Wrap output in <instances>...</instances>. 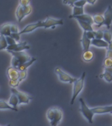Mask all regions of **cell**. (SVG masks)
I'll return each instance as SVG.
<instances>
[{"label": "cell", "instance_id": "obj_30", "mask_svg": "<svg viewBox=\"0 0 112 126\" xmlns=\"http://www.w3.org/2000/svg\"><path fill=\"white\" fill-rule=\"evenodd\" d=\"M103 64L105 66V68H112V59L109 58H106L104 59Z\"/></svg>", "mask_w": 112, "mask_h": 126}, {"label": "cell", "instance_id": "obj_14", "mask_svg": "<svg viewBox=\"0 0 112 126\" xmlns=\"http://www.w3.org/2000/svg\"><path fill=\"white\" fill-rule=\"evenodd\" d=\"M74 18L77 19V20H81V21L86 22H88L90 24L92 25L93 24V20H92V16L89 15L88 14H83V15H81L77 16H75Z\"/></svg>", "mask_w": 112, "mask_h": 126}, {"label": "cell", "instance_id": "obj_12", "mask_svg": "<svg viewBox=\"0 0 112 126\" xmlns=\"http://www.w3.org/2000/svg\"><path fill=\"white\" fill-rule=\"evenodd\" d=\"M81 44H82L83 51H88L89 48H90V40L86 37V34H85V32H83V33L82 37L81 39Z\"/></svg>", "mask_w": 112, "mask_h": 126}, {"label": "cell", "instance_id": "obj_19", "mask_svg": "<svg viewBox=\"0 0 112 126\" xmlns=\"http://www.w3.org/2000/svg\"><path fill=\"white\" fill-rule=\"evenodd\" d=\"M8 104H9L10 106H12L13 108H16V109H18L16 107H17V105L18 104V99L17 96H16L15 94L12 93V94L11 95L9 98V102H8Z\"/></svg>", "mask_w": 112, "mask_h": 126}, {"label": "cell", "instance_id": "obj_16", "mask_svg": "<svg viewBox=\"0 0 112 126\" xmlns=\"http://www.w3.org/2000/svg\"><path fill=\"white\" fill-rule=\"evenodd\" d=\"M10 26L11 24L6 23L0 26V35L4 36H9L11 34L10 31Z\"/></svg>", "mask_w": 112, "mask_h": 126}, {"label": "cell", "instance_id": "obj_40", "mask_svg": "<svg viewBox=\"0 0 112 126\" xmlns=\"http://www.w3.org/2000/svg\"><path fill=\"white\" fill-rule=\"evenodd\" d=\"M96 1H86V3H89L90 4H94Z\"/></svg>", "mask_w": 112, "mask_h": 126}, {"label": "cell", "instance_id": "obj_38", "mask_svg": "<svg viewBox=\"0 0 112 126\" xmlns=\"http://www.w3.org/2000/svg\"><path fill=\"white\" fill-rule=\"evenodd\" d=\"M30 1H26V0H20L19 1L20 6L21 7H26V6L29 5Z\"/></svg>", "mask_w": 112, "mask_h": 126}, {"label": "cell", "instance_id": "obj_20", "mask_svg": "<svg viewBox=\"0 0 112 126\" xmlns=\"http://www.w3.org/2000/svg\"><path fill=\"white\" fill-rule=\"evenodd\" d=\"M16 18H17L18 21L19 22H20L22 21V20L25 17L26 15L24 14V12L22 7L20 5L18 7V8L16 9Z\"/></svg>", "mask_w": 112, "mask_h": 126}, {"label": "cell", "instance_id": "obj_11", "mask_svg": "<svg viewBox=\"0 0 112 126\" xmlns=\"http://www.w3.org/2000/svg\"><path fill=\"white\" fill-rule=\"evenodd\" d=\"M112 68H105L103 74L100 75V78H104L108 82H112Z\"/></svg>", "mask_w": 112, "mask_h": 126}, {"label": "cell", "instance_id": "obj_29", "mask_svg": "<svg viewBox=\"0 0 112 126\" xmlns=\"http://www.w3.org/2000/svg\"><path fill=\"white\" fill-rule=\"evenodd\" d=\"M26 76H27V70L20 71V72H19L18 80L19 81V82L20 83L22 81L24 80V79L26 78Z\"/></svg>", "mask_w": 112, "mask_h": 126}, {"label": "cell", "instance_id": "obj_27", "mask_svg": "<svg viewBox=\"0 0 112 126\" xmlns=\"http://www.w3.org/2000/svg\"><path fill=\"white\" fill-rule=\"evenodd\" d=\"M86 3V0H79V1H74L72 2V7H83V6Z\"/></svg>", "mask_w": 112, "mask_h": 126}, {"label": "cell", "instance_id": "obj_5", "mask_svg": "<svg viewBox=\"0 0 112 126\" xmlns=\"http://www.w3.org/2000/svg\"><path fill=\"white\" fill-rule=\"evenodd\" d=\"M12 93H13L17 96L18 99V104H28L30 100L32 99V97L28 95L25 93L22 92L16 89L15 88L11 89Z\"/></svg>", "mask_w": 112, "mask_h": 126}, {"label": "cell", "instance_id": "obj_24", "mask_svg": "<svg viewBox=\"0 0 112 126\" xmlns=\"http://www.w3.org/2000/svg\"><path fill=\"white\" fill-rule=\"evenodd\" d=\"M0 109H3V110H14V111H16V112H17L18 111V109L13 108L12 106H11L9 104H8L7 102L2 100H0Z\"/></svg>", "mask_w": 112, "mask_h": 126}, {"label": "cell", "instance_id": "obj_34", "mask_svg": "<svg viewBox=\"0 0 112 126\" xmlns=\"http://www.w3.org/2000/svg\"><path fill=\"white\" fill-rule=\"evenodd\" d=\"M24 10V14H25L26 16L28 15L29 14L31 13V11H32V8L30 5H27L26 6V7H22Z\"/></svg>", "mask_w": 112, "mask_h": 126}, {"label": "cell", "instance_id": "obj_10", "mask_svg": "<svg viewBox=\"0 0 112 126\" xmlns=\"http://www.w3.org/2000/svg\"><path fill=\"white\" fill-rule=\"evenodd\" d=\"M92 112L95 114H106V113H111L112 111V106H102V107H94V108H90Z\"/></svg>", "mask_w": 112, "mask_h": 126}, {"label": "cell", "instance_id": "obj_35", "mask_svg": "<svg viewBox=\"0 0 112 126\" xmlns=\"http://www.w3.org/2000/svg\"><path fill=\"white\" fill-rule=\"evenodd\" d=\"M10 31H11V33H17V32H19L17 26L14 24H11V26H10Z\"/></svg>", "mask_w": 112, "mask_h": 126}, {"label": "cell", "instance_id": "obj_9", "mask_svg": "<svg viewBox=\"0 0 112 126\" xmlns=\"http://www.w3.org/2000/svg\"><path fill=\"white\" fill-rule=\"evenodd\" d=\"M54 111H55L54 118H53V120L50 122V124H51V126H57L62 118V112L60 108H54Z\"/></svg>", "mask_w": 112, "mask_h": 126}, {"label": "cell", "instance_id": "obj_4", "mask_svg": "<svg viewBox=\"0 0 112 126\" xmlns=\"http://www.w3.org/2000/svg\"><path fill=\"white\" fill-rule=\"evenodd\" d=\"M64 24V21L62 18L56 19L54 18L47 16L46 19L44 21H41V28L43 27L45 29L49 28L55 27V26L57 25H62Z\"/></svg>", "mask_w": 112, "mask_h": 126}, {"label": "cell", "instance_id": "obj_36", "mask_svg": "<svg viewBox=\"0 0 112 126\" xmlns=\"http://www.w3.org/2000/svg\"><path fill=\"white\" fill-rule=\"evenodd\" d=\"M19 81L18 80H10L9 81V85L12 87V88H15L16 87L19 85Z\"/></svg>", "mask_w": 112, "mask_h": 126}, {"label": "cell", "instance_id": "obj_37", "mask_svg": "<svg viewBox=\"0 0 112 126\" xmlns=\"http://www.w3.org/2000/svg\"><path fill=\"white\" fill-rule=\"evenodd\" d=\"M5 39L8 45H13V44H15L16 43L14 40L13 38L10 37V36H5Z\"/></svg>", "mask_w": 112, "mask_h": 126}, {"label": "cell", "instance_id": "obj_22", "mask_svg": "<svg viewBox=\"0 0 112 126\" xmlns=\"http://www.w3.org/2000/svg\"><path fill=\"white\" fill-rule=\"evenodd\" d=\"M78 23L79 24V25L82 29L84 30V32H88V31H93L94 30L92 28V26L91 24H90L88 22H86L81 21V20H77Z\"/></svg>", "mask_w": 112, "mask_h": 126}, {"label": "cell", "instance_id": "obj_2", "mask_svg": "<svg viewBox=\"0 0 112 126\" xmlns=\"http://www.w3.org/2000/svg\"><path fill=\"white\" fill-rule=\"evenodd\" d=\"M85 76H86V73L83 72L82 75L79 78L76 79V80L73 83V93H72V97H71V100H70V104L73 105L75 102V100L78 96V94L81 93L84 87V81L85 78Z\"/></svg>", "mask_w": 112, "mask_h": 126}, {"label": "cell", "instance_id": "obj_3", "mask_svg": "<svg viewBox=\"0 0 112 126\" xmlns=\"http://www.w3.org/2000/svg\"><path fill=\"white\" fill-rule=\"evenodd\" d=\"M79 102H80L81 105L80 112H81L83 116L87 120L89 124H92L93 123V117L94 115V113L92 112L91 109L87 106L85 102L82 98L79 99Z\"/></svg>", "mask_w": 112, "mask_h": 126}, {"label": "cell", "instance_id": "obj_39", "mask_svg": "<svg viewBox=\"0 0 112 126\" xmlns=\"http://www.w3.org/2000/svg\"><path fill=\"white\" fill-rule=\"evenodd\" d=\"M106 58H109V59H112V50L108 49L107 53H106Z\"/></svg>", "mask_w": 112, "mask_h": 126}, {"label": "cell", "instance_id": "obj_18", "mask_svg": "<svg viewBox=\"0 0 112 126\" xmlns=\"http://www.w3.org/2000/svg\"><path fill=\"white\" fill-rule=\"evenodd\" d=\"M36 60H37V59H35V58H34V57H32L30 61H28V62H26V63H24V64H22L21 65H20L19 67L18 68L17 70L18 71V72L26 70V69H27L29 66H30L32 64H33V63H34V62H35V61H36Z\"/></svg>", "mask_w": 112, "mask_h": 126}, {"label": "cell", "instance_id": "obj_28", "mask_svg": "<svg viewBox=\"0 0 112 126\" xmlns=\"http://www.w3.org/2000/svg\"><path fill=\"white\" fill-rule=\"evenodd\" d=\"M54 114H55V111H54V108H50L47 110V117L48 120L51 122L54 118Z\"/></svg>", "mask_w": 112, "mask_h": 126}, {"label": "cell", "instance_id": "obj_31", "mask_svg": "<svg viewBox=\"0 0 112 126\" xmlns=\"http://www.w3.org/2000/svg\"><path fill=\"white\" fill-rule=\"evenodd\" d=\"M9 36L11 38H13L16 43H17L18 41H19L20 39V35L19 34V32H17V33H11Z\"/></svg>", "mask_w": 112, "mask_h": 126}, {"label": "cell", "instance_id": "obj_41", "mask_svg": "<svg viewBox=\"0 0 112 126\" xmlns=\"http://www.w3.org/2000/svg\"><path fill=\"white\" fill-rule=\"evenodd\" d=\"M11 126V124H7V126Z\"/></svg>", "mask_w": 112, "mask_h": 126}, {"label": "cell", "instance_id": "obj_7", "mask_svg": "<svg viewBox=\"0 0 112 126\" xmlns=\"http://www.w3.org/2000/svg\"><path fill=\"white\" fill-rule=\"evenodd\" d=\"M103 17H104V22L102 26L105 25L108 29H110L112 20V8L111 5H108V8L104 12Z\"/></svg>", "mask_w": 112, "mask_h": 126}, {"label": "cell", "instance_id": "obj_17", "mask_svg": "<svg viewBox=\"0 0 112 126\" xmlns=\"http://www.w3.org/2000/svg\"><path fill=\"white\" fill-rule=\"evenodd\" d=\"M93 23H95L96 24L97 27H100L102 26V24L104 22V17L103 15L100 14H95L93 16H92Z\"/></svg>", "mask_w": 112, "mask_h": 126}, {"label": "cell", "instance_id": "obj_13", "mask_svg": "<svg viewBox=\"0 0 112 126\" xmlns=\"http://www.w3.org/2000/svg\"><path fill=\"white\" fill-rule=\"evenodd\" d=\"M19 72L13 67H10L7 69V76L10 80H17L18 79Z\"/></svg>", "mask_w": 112, "mask_h": 126}, {"label": "cell", "instance_id": "obj_33", "mask_svg": "<svg viewBox=\"0 0 112 126\" xmlns=\"http://www.w3.org/2000/svg\"><path fill=\"white\" fill-rule=\"evenodd\" d=\"M85 34H86V37L88 39H90V41L92 39H94L95 38V36H94V30H93V31L85 32Z\"/></svg>", "mask_w": 112, "mask_h": 126}, {"label": "cell", "instance_id": "obj_25", "mask_svg": "<svg viewBox=\"0 0 112 126\" xmlns=\"http://www.w3.org/2000/svg\"><path fill=\"white\" fill-rule=\"evenodd\" d=\"M103 40L107 42L109 45L112 44V33L108 31H104L103 32Z\"/></svg>", "mask_w": 112, "mask_h": 126}, {"label": "cell", "instance_id": "obj_15", "mask_svg": "<svg viewBox=\"0 0 112 126\" xmlns=\"http://www.w3.org/2000/svg\"><path fill=\"white\" fill-rule=\"evenodd\" d=\"M90 45H92L98 47H106V48H108L109 44L103 39H94L90 41Z\"/></svg>", "mask_w": 112, "mask_h": 126}, {"label": "cell", "instance_id": "obj_26", "mask_svg": "<svg viewBox=\"0 0 112 126\" xmlns=\"http://www.w3.org/2000/svg\"><path fill=\"white\" fill-rule=\"evenodd\" d=\"M7 46L8 45L7 41H6L5 36L0 35V51L6 49Z\"/></svg>", "mask_w": 112, "mask_h": 126}, {"label": "cell", "instance_id": "obj_8", "mask_svg": "<svg viewBox=\"0 0 112 126\" xmlns=\"http://www.w3.org/2000/svg\"><path fill=\"white\" fill-rule=\"evenodd\" d=\"M41 28V21H38L35 23L29 24L28 25L26 26L23 30H22L21 31L19 32L20 35L21 34H24V33H28L29 32H31L33 30H35L37 28Z\"/></svg>", "mask_w": 112, "mask_h": 126}, {"label": "cell", "instance_id": "obj_32", "mask_svg": "<svg viewBox=\"0 0 112 126\" xmlns=\"http://www.w3.org/2000/svg\"><path fill=\"white\" fill-rule=\"evenodd\" d=\"M103 32L102 30H98V31H94V39H103Z\"/></svg>", "mask_w": 112, "mask_h": 126}, {"label": "cell", "instance_id": "obj_23", "mask_svg": "<svg viewBox=\"0 0 112 126\" xmlns=\"http://www.w3.org/2000/svg\"><path fill=\"white\" fill-rule=\"evenodd\" d=\"M83 59L86 62H89V61H92V59L94 58V54L91 51H83V53L82 55Z\"/></svg>", "mask_w": 112, "mask_h": 126}, {"label": "cell", "instance_id": "obj_21", "mask_svg": "<svg viewBox=\"0 0 112 126\" xmlns=\"http://www.w3.org/2000/svg\"><path fill=\"white\" fill-rule=\"evenodd\" d=\"M84 9L83 7H73V11H72V14L70 16V18H74L75 16H77L81 15L84 14Z\"/></svg>", "mask_w": 112, "mask_h": 126}, {"label": "cell", "instance_id": "obj_6", "mask_svg": "<svg viewBox=\"0 0 112 126\" xmlns=\"http://www.w3.org/2000/svg\"><path fill=\"white\" fill-rule=\"evenodd\" d=\"M55 73L58 76L59 80L62 81V82H68L70 83H73L76 80V79L73 78V77H71L69 74H68L67 73L64 72L60 68H56V69H55Z\"/></svg>", "mask_w": 112, "mask_h": 126}, {"label": "cell", "instance_id": "obj_1", "mask_svg": "<svg viewBox=\"0 0 112 126\" xmlns=\"http://www.w3.org/2000/svg\"><path fill=\"white\" fill-rule=\"evenodd\" d=\"M8 52L13 55V59L11 61L12 67L16 70H17L20 65L30 61L32 58L24 51H20V52L8 51Z\"/></svg>", "mask_w": 112, "mask_h": 126}]
</instances>
